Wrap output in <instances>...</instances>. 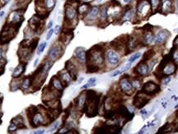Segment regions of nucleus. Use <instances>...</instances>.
<instances>
[{"mask_svg":"<svg viewBox=\"0 0 178 134\" xmlns=\"http://www.w3.org/2000/svg\"><path fill=\"white\" fill-rule=\"evenodd\" d=\"M147 128V125H144V126H143V128H142V129H141V130L139 131V132H138V133H140V134H141V133H144V129H145V128Z\"/></svg>","mask_w":178,"mask_h":134,"instance_id":"nucleus-51","label":"nucleus"},{"mask_svg":"<svg viewBox=\"0 0 178 134\" xmlns=\"http://www.w3.org/2000/svg\"><path fill=\"white\" fill-rule=\"evenodd\" d=\"M105 59L109 66L115 67L120 63V56L115 49H108L105 53Z\"/></svg>","mask_w":178,"mask_h":134,"instance_id":"nucleus-7","label":"nucleus"},{"mask_svg":"<svg viewBox=\"0 0 178 134\" xmlns=\"http://www.w3.org/2000/svg\"><path fill=\"white\" fill-rule=\"evenodd\" d=\"M45 133V130L44 129H41V130H39V131H36V132H33V133L35 134H41V133Z\"/></svg>","mask_w":178,"mask_h":134,"instance_id":"nucleus-49","label":"nucleus"},{"mask_svg":"<svg viewBox=\"0 0 178 134\" xmlns=\"http://www.w3.org/2000/svg\"><path fill=\"white\" fill-rule=\"evenodd\" d=\"M25 69H26V63H20L19 65L12 72V78H19L22 75Z\"/></svg>","mask_w":178,"mask_h":134,"instance_id":"nucleus-26","label":"nucleus"},{"mask_svg":"<svg viewBox=\"0 0 178 134\" xmlns=\"http://www.w3.org/2000/svg\"><path fill=\"white\" fill-rule=\"evenodd\" d=\"M150 3L151 8H152V12H159V8H160V5H161V0H148Z\"/></svg>","mask_w":178,"mask_h":134,"instance_id":"nucleus-30","label":"nucleus"},{"mask_svg":"<svg viewBox=\"0 0 178 134\" xmlns=\"http://www.w3.org/2000/svg\"><path fill=\"white\" fill-rule=\"evenodd\" d=\"M11 123H14L18 128H26V126H25V124H24L23 118H22V116H20V115L12 118Z\"/></svg>","mask_w":178,"mask_h":134,"instance_id":"nucleus-29","label":"nucleus"},{"mask_svg":"<svg viewBox=\"0 0 178 134\" xmlns=\"http://www.w3.org/2000/svg\"><path fill=\"white\" fill-rule=\"evenodd\" d=\"M60 32H61V27H60L59 25H57L55 27V28L54 29V32L55 33L56 35H58V34L60 33Z\"/></svg>","mask_w":178,"mask_h":134,"instance_id":"nucleus-43","label":"nucleus"},{"mask_svg":"<svg viewBox=\"0 0 178 134\" xmlns=\"http://www.w3.org/2000/svg\"><path fill=\"white\" fill-rule=\"evenodd\" d=\"M57 76L59 77V78L60 79V81L62 82L63 85V86H65V87H68V86L72 82V81H73L71 76H70V74L68 73V72L66 69L59 72Z\"/></svg>","mask_w":178,"mask_h":134,"instance_id":"nucleus-22","label":"nucleus"},{"mask_svg":"<svg viewBox=\"0 0 178 134\" xmlns=\"http://www.w3.org/2000/svg\"><path fill=\"white\" fill-rule=\"evenodd\" d=\"M37 63H38V59H36V61H35V63H34V66L36 67V64H37Z\"/></svg>","mask_w":178,"mask_h":134,"instance_id":"nucleus-58","label":"nucleus"},{"mask_svg":"<svg viewBox=\"0 0 178 134\" xmlns=\"http://www.w3.org/2000/svg\"><path fill=\"white\" fill-rule=\"evenodd\" d=\"M96 81H97V80H96L95 77H92V78H90L89 80H88L87 83L89 84V86H90V87H92V86H95Z\"/></svg>","mask_w":178,"mask_h":134,"instance_id":"nucleus-41","label":"nucleus"},{"mask_svg":"<svg viewBox=\"0 0 178 134\" xmlns=\"http://www.w3.org/2000/svg\"><path fill=\"white\" fill-rule=\"evenodd\" d=\"M83 77H81V78L79 80V83L82 82H83Z\"/></svg>","mask_w":178,"mask_h":134,"instance_id":"nucleus-57","label":"nucleus"},{"mask_svg":"<svg viewBox=\"0 0 178 134\" xmlns=\"http://www.w3.org/2000/svg\"><path fill=\"white\" fill-rule=\"evenodd\" d=\"M83 1H86V2H87V1H89V0H83Z\"/></svg>","mask_w":178,"mask_h":134,"instance_id":"nucleus-63","label":"nucleus"},{"mask_svg":"<svg viewBox=\"0 0 178 134\" xmlns=\"http://www.w3.org/2000/svg\"><path fill=\"white\" fill-rule=\"evenodd\" d=\"M91 6L90 4H87V3H83V4H80L79 5V7L77 8L78 9V13L79 15L82 16H85L87 12H89V10L91 9Z\"/></svg>","mask_w":178,"mask_h":134,"instance_id":"nucleus-28","label":"nucleus"},{"mask_svg":"<svg viewBox=\"0 0 178 134\" xmlns=\"http://www.w3.org/2000/svg\"><path fill=\"white\" fill-rule=\"evenodd\" d=\"M176 8H177L178 11V0H176Z\"/></svg>","mask_w":178,"mask_h":134,"instance_id":"nucleus-56","label":"nucleus"},{"mask_svg":"<svg viewBox=\"0 0 178 134\" xmlns=\"http://www.w3.org/2000/svg\"><path fill=\"white\" fill-rule=\"evenodd\" d=\"M175 130H176V128H174V125L166 123V125H164V126L160 128L158 133H172V131Z\"/></svg>","mask_w":178,"mask_h":134,"instance_id":"nucleus-31","label":"nucleus"},{"mask_svg":"<svg viewBox=\"0 0 178 134\" xmlns=\"http://www.w3.org/2000/svg\"><path fill=\"white\" fill-rule=\"evenodd\" d=\"M76 2H78V0H68V4H74Z\"/></svg>","mask_w":178,"mask_h":134,"instance_id":"nucleus-53","label":"nucleus"},{"mask_svg":"<svg viewBox=\"0 0 178 134\" xmlns=\"http://www.w3.org/2000/svg\"><path fill=\"white\" fill-rule=\"evenodd\" d=\"M32 78H30V77H26V78L24 79L23 81L22 82V85H21V89L22 90H23V91H26V90H27L29 87H31V85H32Z\"/></svg>","mask_w":178,"mask_h":134,"instance_id":"nucleus-34","label":"nucleus"},{"mask_svg":"<svg viewBox=\"0 0 178 134\" xmlns=\"http://www.w3.org/2000/svg\"><path fill=\"white\" fill-rule=\"evenodd\" d=\"M131 64H132V63H129L128 64H126V65H125V67H123L122 69H121V72H125L128 71V70L130 68Z\"/></svg>","mask_w":178,"mask_h":134,"instance_id":"nucleus-42","label":"nucleus"},{"mask_svg":"<svg viewBox=\"0 0 178 134\" xmlns=\"http://www.w3.org/2000/svg\"><path fill=\"white\" fill-rule=\"evenodd\" d=\"M50 85V87L53 89L59 91H62L63 90V88H64V86L63 85V83L60 81V79L59 78L58 76H55V77H52Z\"/></svg>","mask_w":178,"mask_h":134,"instance_id":"nucleus-23","label":"nucleus"},{"mask_svg":"<svg viewBox=\"0 0 178 134\" xmlns=\"http://www.w3.org/2000/svg\"><path fill=\"white\" fill-rule=\"evenodd\" d=\"M119 87L121 92L126 95H131L135 92V90L131 84V81L129 78L122 77L119 82Z\"/></svg>","mask_w":178,"mask_h":134,"instance_id":"nucleus-9","label":"nucleus"},{"mask_svg":"<svg viewBox=\"0 0 178 134\" xmlns=\"http://www.w3.org/2000/svg\"><path fill=\"white\" fill-rule=\"evenodd\" d=\"M65 69L68 72V73L71 76L73 81H76L78 78V74H79V72H78V68L76 66L74 63L72 61V60H68L65 63Z\"/></svg>","mask_w":178,"mask_h":134,"instance_id":"nucleus-18","label":"nucleus"},{"mask_svg":"<svg viewBox=\"0 0 178 134\" xmlns=\"http://www.w3.org/2000/svg\"><path fill=\"white\" fill-rule=\"evenodd\" d=\"M140 115L144 117V116H146V115H148V112H147V110H142L140 111Z\"/></svg>","mask_w":178,"mask_h":134,"instance_id":"nucleus-48","label":"nucleus"},{"mask_svg":"<svg viewBox=\"0 0 178 134\" xmlns=\"http://www.w3.org/2000/svg\"><path fill=\"white\" fill-rule=\"evenodd\" d=\"M86 100H87V91H83L77 98L76 106L79 110H83L84 109Z\"/></svg>","mask_w":178,"mask_h":134,"instance_id":"nucleus-24","label":"nucleus"},{"mask_svg":"<svg viewBox=\"0 0 178 134\" xmlns=\"http://www.w3.org/2000/svg\"><path fill=\"white\" fill-rule=\"evenodd\" d=\"M132 1H133V0H124V3H125V4H130V3H131Z\"/></svg>","mask_w":178,"mask_h":134,"instance_id":"nucleus-55","label":"nucleus"},{"mask_svg":"<svg viewBox=\"0 0 178 134\" xmlns=\"http://www.w3.org/2000/svg\"><path fill=\"white\" fill-rule=\"evenodd\" d=\"M0 99H3V95H2L1 93H0Z\"/></svg>","mask_w":178,"mask_h":134,"instance_id":"nucleus-60","label":"nucleus"},{"mask_svg":"<svg viewBox=\"0 0 178 134\" xmlns=\"http://www.w3.org/2000/svg\"><path fill=\"white\" fill-rule=\"evenodd\" d=\"M140 57H141V53H140V52H137V53H135V54H134L133 55L131 56L128 61H129V63H133L134 62H135L137 59H139Z\"/></svg>","mask_w":178,"mask_h":134,"instance_id":"nucleus-37","label":"nucleus"},{"mask_svg":"<svg viewBox=\"0 0 178 134\" xmlns=\"http://www.w3.org/2000/svg\"><path fill=\"white\" fill-rule=\"evenodd\" d=\"M101 1H102V0H97V3H100Z\"/></svg>","mask_w":178,"mask_h":134,"instance_id":"nucleus-61","label":"nucleus"},{"mask_svg":"<svg viewBox=\"0 0 178 134\" xmlns=\"http://www.w3.org/2000/svg\"><path fill=\"white\" fill-rule=\"evenodd\" d=\"M175 108H176V109H177V108H178V104H177V105H176V106H175Z\"/></svg>","mask_w":178,"mask_h":134,"instance_id":"nucleus-62","label":"nucleus"},{"mask_svg":"<svg viewBox=\"0 0 178 134\" xmlns=\"http://www.w3.org/2000/svg\"><path fill=\"white\" fill-rule=\"evenodd\" d=\"M118 115L123 118H125L128 120H130L131 118H133L134 114L130 113L129 110L127 109L125 105H120L118 108Z\"/></svg>","mask_w":178,"mask_h":134,"instance_id":"nucleus-25","label":"nucleus"},{"mask_svg":"<svg viewBox=\"0 0 178 134\" xmlns=\"http://www.w3.org/2000/svg\"><path fill=\"white\" fill-rule=\"evenodd\" d=\"M22 21H23V12H22V11L20 10H17L9 14L7 24L19 28Z\"/></svg>","mask_w":178,"mask_h":134,"instance_id":"nucleus-6","label":"nucleus"},{"mask_svg":"<svg viewBox=\"0 0 178 134\" xmlns=\"http://www.w3.org/2000/svg\"><path fill=\"white\" fill-rule=\"evenodd\" d=\"M17 128H17L14 123H11V124L9 125V127H8V133H14V132H16V131L17 130Z\"/></svg>","mask_w":178,"mask_h":134,"instance_id":"nucleus-39","label":"nucleus"},{"mask_svg":"<svg viewBox=\"0 0 178 134\" xmlns=\"http://www.w3.org/2000/svg\"><path fill=\"white\" fill-rule=\"evenodd\" d=\"M170 82H171V77H165V78H164L162 83H163V85H167Z\"/></svg>","mask_w":178,"mask_h":134,"instance_id":"nucleus-45","label":"nucleus"},{"mask_svg":"<svg viewBox=\"0 0 178 134\" xmlns=\"http://www.w3.org/2000/svg\"><path fill=\"white\" fill-rule=\"evenodd\" d=\"M134 18H137V16H136L135 11L132 7H129L128 8H126V10L122 12V15L120 17L122 22L128 21H132Z\"/></svg>","mask_w":178,"mask_h":134,"instance_id":"nucleus-20","label":"nucleus"},{"mask_svg":"<svg viewBox=\"0 0 178 134\" xmlns=\"http://www.w3.org/2000/svg\"><path fill=\"white\" fill-rule=\"evenodd\" d=\"M105 63V53L101 45H96L87 52V64L88 72H97Z\"/></svg>","mask_w":178,"mask_h":134,"instance_id":"nucleus-1","label":"nucleus"},{"mask_svg":"<svg viewBox=\"0 0 178 134\" xmlns=\"http://www.w3.org/2000/svg\"><path fill=\"white\" fill-rule=\"evenodd\" d=\"M122 72H121V70H116L115 72H113L112 74H111V77H116V76L120 75V74H121Z\"/></svg>","mask_w":178,"mask_h":134,"instance_id":"nucleus-46","label":"nucleus"},{"mask_svg":"<svg viewBox=\"0 0 178 134\" xmlns=\"http://www.w3.org/2000/svg\"><path fill=\"white\" fill-rule=\"evenodd\" d=\"M174 46L176 48H178V36L174 40Z\"/></svg>","mask_w":178,"mask_h":134,"instance_id":"nucleus-50","label":"nucleus"},{"mask_svg":"<svg viewBox=\"0 0 178 134\" xmlns=\"http://www.w3.org/2000/svg\"><path fill=\"white\" fill-rule=\"evenodd\" d=\"M135 13H136V16L138 19H147L153 13L149 1L148 0H138L137 4H136Z\"/></svg>","mask_w":178,"mask_h":134,"instance_id":"nucleus-3","label":"nucleus"},{"mask_svg":"<svg viewBox=\"0 0 178 134\" xmlns=\"http://www.w3.org/2000/svg\"><path fill=\"white\" fill-rule=\"evenodd\" d=\"M63 53V48L62 44L59 43H55L52 47L50 48L49 54H48V59L52 61L53 63L55 62L56 60L59 59Z\"/></svg>","mask_w":178,"mask_h":134,"instance_id":"nucleus-5","label":"nucleus"},{"mask_svg":"<svg viewBox=\"0 0 178 134\" xmlns=\"http://www.w3.org/2000/svg\"><path fill=\"white\" fill-rule=\"evenodd\" d=\"M141 91L147 95L152 96L159 91V86L153 81H148L143 85L141 87Z\"/></svg>","mask_w":178,"mask_h":134,"instance_id":"nucleus-8","label":"nucleus"},{"mask_svg":"<svg viewBox=\"0 0 178 134\" xmlns=\"http://www.w3.org/2000/svg\"><path fill=\"white\" fill-rule=\"evenodd\" d=\"M46 44H47L46 42H43V43L40 44V45H38V49H37V54L38 55H40L44 51V49L46 47Z\"/></svg>","mask_w":178,"mask_h":134,"instance_id":"nucleus-38","label":"nucleus"},{"mask_svg":"<svg viewBox=\"0 0 178 134\" xmlns=\"http://www.w3.org/2000/svg\"><path fill=\"white\" fill-rule=\"evenodd\" d=\"M21 85H22V82L17 80V78H13L11 84H10V90L12 91H16L18 89H21Z\"/></svg>","mask_w":178,"mask_h":134,"instance_id":"nucleus-32","label":"nucleus"},{"mask_svg":"<svg viewBox=\"0 0 178 134\" xmlns=\"http://www.w3.org/2000/svg\"><path fill=\"white\" fill-rule=\"evenodd\" d=\"M99 14V7L98 6H93L92 7L89 12L84 16V20L87 23H93L94 21L98 20Z\"/></svg>","mask_w":178,"mask_h":134,"instance_id":"nucleus-12","label":"nucleus"},{"mask_svg":"<svg viewBox=\"0 0 178 134\" xmlns=\"http://www.w3.org/2000/svg\"><path fill=\"white\" fill-rule=\"evenodd\" d=\"M149 67L146 61L142 60L139 63L137 64V66L135 68V72L137 73V75L139 77H145L149 72Z\"/></svg>","mask_w":178,"mask_h":134,"instance_id":"nucleus-15","label":"nucleus"},{"mask_svg":"<svg viewBox=\"0 0 178 134\" xmlns=\"http://www.w3.org/2000/svg\"><path fill=\"white\" fill-rule=\"evenodd\" d=\"M78 9L74 6V4H67L64 8V19L65 22L68 24H72L78 18Z\"/></svg>","mask_w":178,"mask_h":134,"instance_id":"nucleus-4","label":"nucleus"},{"mask_svg":"<svg viewBox=\"0 0 178 134\" xmlns=\"http://www.w3.org/2000/svg\"><path fill=\"white\" fill-rule=\"evenodd\" d=\"M53 34H54V29H52L50 28V30H49V32H47V35H46V39H50L51 38V36H53Z\"/></svg>","mask_w":178,"mask_h":134,"instance_id":"nucleus-40","label":"nucleus"},{"mask_svg":"<svg viewBox=\"0 0 178 134\" xmlns=\"http://www.w3.org/2000/svg\"><path fill=\"white\" fill-rule=\"evenodd\" d=\"M108 19V5L104 4L102 6L99 7L98 21L100 23L105 24Z\"/></svg>","mask_w":178,"mask_h":134,"instance_id":"nucleus-21","label":"nucleus"},{"mask_svg":"<svg viewBox=\"0 0 178 134\" xmlns=\"http://www.w3.org/2000/svg\"><path fill=\"white\" fill-rule=\"evenodd\" d=\"M164 61V65L162 66V73L164 76H170L173 74L176 70H177V64L173 61H166L165 62V59H163Z\"/></svg>","mask_w":178,"mask_h":134,"instance_id":"nucleus-13","label":"nucleus"},{"mask_svg":"<svg viewBox=\"0 0 178 134\" xmlns=\"http://www.w3.org/2000/svg\"><path fill=\"white\" fill-rule=\"evenodd\" d=\"M9 2V0H0V7H3L5 4H7Z\"/></svg>","mask_w":178,"mask_h":134,"instance_id":"nucleus-47","label":"nucleus"},{"mask_svg":"<svg viewBox=\"0 0 178 134\" xmlns=\"http://www.w3.org/2000/svg\"><path fill=\"white\" fill-rule=\"evenodd\" d=\"M169 36H170L169 32L166 31V30H160V31H158L156 33V35H155L154 44L156 45H161V44L166 42V39H168Z\"/></svg>","mask_w":178,"mask_h":134,"instance_id":"nucleus-16","label":"nucleus"},{"mask_svg":"<svg viewBox=\"0 0 178 134\" xmlns=\"http://www.w3.org/2000/svg\"><path fill=\"white\" fill-rule=\"evenodd\" d=\"M155 55V51L154 49H149V50H148L144 53V54H143V61H148V60H150V59H153V57Z\"/></svg>","mask_w":178,"mask_h":134,"instance_id":"nucleus-35","label":"nucleus"},{"mask_svg":"<svg viewBox=\"0 0 178 134\" xmlns=\"http://www.w3.org/2000/svg\"><path fill=\"white\" fill-rule=\"evenodd\" d=\"M171 59L177 65H178V48H174L171 53Z\"/></svg>","mask_w":178,"mask_h":134,"instance_id":"nucleus-36","label":"nucleus"},{"mask_svg":"<svg viewBox=\"0 0 178 134\" xmlns=\"http://www.w3.org/2000/svg\"><path fill=\"white\" fill-rule=\"evenodd\" d=\"M177 121H178V119H177Z\"/></svg>","mask_w":178,"mask_h":134,"instance_id":"nucleus-64","label":"nucleus"},{"mask_svg":"<svg viewBox=\"0 0 178 134\" xmlns=\"http://www.w3.org/2000/svg\"><path fill=\"white\" fill-rule=\"evenodd\" d=\"M99 107L98 95L94 91H87V100L84 106V110L88 117H92L97 115Z\"/></svg>","mask_w":178,"mask_h":134,"instance_id":"nucleus-2","label":"nucleus"},{"mask_svg":"<svg viewBox=\"0 0 178 134\" xmlns=\"http://www.w3.org/2000/svg\"><path fill=\"white\" fill-rule=\"evenodd\" d=\"M74 58L79 63H84L87 61V52L83 47H78L74 51Z\"/></svg>","mask_w":178,"mask_h":134,"instance_id":"nucleus-19","label":"nucleus"},{"mask_svg":"<svg viewBox=\"0 0 178 134\" xmlns=\"http://www.w3.org/2000/svg\"><path fill=\"white\" fill-rule=\"evenodd\" d=\"M149 100H150L149 95H147L146 94L143 93L141 91L140 93H138V95L135 96V98L133 100V105L137 109H142L143 107L145 106L149 102Z\"/></svg>","mask_w":178,"mask_h":134,"instance_id":"nucleus-10","label":"nucleus"},{"mask_svg":"<svg viewBox=\"0 0 178 134\" xmlns=\"http://www.w3.org/2000/svg\"><path fill=\"white\" fill-rule=\"evenodd\" d=\"M131 84H132V87H133L135 91H137L142 87V81L138 77H135V78L133 79L131 81Z\"/></svg>","mask_w":178,"mask_h":134,"instance_id":"nucleus-33","label":"nucleus"},{"mask_svg":"<svg viewBox=\"0 0 178 134\" xmlns=\"http://www.w3.org/2000/svg\"><path fill=\"white\" fill-rule=\"evenodd\" d=\"M139 44H142L141 38H138L137 36H128L126 42V49L128 53H130L133 50H135L136 48L138 47Z\"/></svg>","mask_w":178,"mask_h":134,"instance_id":"nucleus-11","label":"nucleus"},{"mask_svg":"<svg viewBox=\"0 0 178 134\" xmlns=\"http://www.w3.org/2000/svg\"><path fill=\"white\" fill-rule=\"evenodd\" d=\"M155 35L153 31L151 30H146L143 33L141 36V42L142 44L145 46H150L153 44H154Z\"/></svg>","mask_w":178,"mask_h":134,"instance_id":"nucleus-14","label":"nucleus"},{"mask_svg":"<svg viewBox=\"0 0 178 134\" xmlns=\"http://www.w3.org/2000/svg\"><path fill=\"white\" fill-rule=\"evenodd\" d=\"M59 122H56L54 125H53V127H52L51 128H50V133H52L53 131H55L57 129V128H58V126H59Z\"/></svg>","mask_w":178,"mask_h":134,"instance_id":"nucleus-44","label":"nucleus"},{"mask_svg":"<svg viewBox=\"0 0 178 134\" xmlns=\"http://www.w3.org/2000/svg\"><path fill=\"white\" fill-rule=\"evenodd\" d=\"M162 107L164 108V109H166V105H167V102H162Z\"/></svg>","mask_w":178,"mask_h":134,"instance_id":"nucleus-54","label":"nucleus"},{"mask_svg":"<svg viewBox=\"0 0 178 134\" xmlns=\"http://www.w3.org/2000/svg\"><path fill=\"white\" fill-rule=\"evenodd\" d=\"M52 26H53V21H50V22L48 23L47 28H48V29H50V28L52 27Z\"/></svg>","mask_w":178,"mask_h":134,"instance_id":"nucleus-52","label":"nucleus"},{"mask_svg":"<svg viewBox=\"0 0 178 134\" xmlns=\"http://www.w3.org/2000/svg\"><path fill=\"white\" fill-rule=\"evenodd\" d=\"M56 4V0H43L41 4H38V6L43 7L46 11H50L55 8Z\"/></svg>","mask_w":178,"mask_h":134,"instance_id":"nucleus-27","label":"nucleus"},{"mask_svg":"<svg viewBox=\"0 0 178 134\" xmlns=\"http://www.w3.org/2000/svg\"><path fill=\"white\" fill-rule=\"evenodd\" d=\"M4 14V11H2V12H0V16H3V15Z\"/></svg>","mask_w":178,"mask_h":134,"instance_id":"nucleus-59","label":"nucleus"},{"mask_svg":"<svg viewBox=\"0 0 178 134\" xmlns=\"http://www.w3.org/2000/svg\"><path fill=\"white\" fill-rule=\"evenodd\" d=\"M173 0H161L159 12L162 14H168L173 11Z\"/></svg>","mask_w":178,"mask_h":134,"instance_id":"nucleus-17","label":"nucleus"}]
</instances>
